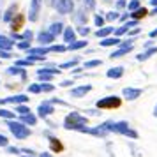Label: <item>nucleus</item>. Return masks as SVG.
<instances>
[{"label": "nucleus", "mask_w": 157, "mask_h": 157, "mask_svg": "<svg viewBox=\"0 0 157 157\" xmlns=\"http://www.w3.org/2000/svg\"><path fill=\"white\" fill-rule=\"evenodd\" d=\"M102 127L106 129L108 132H117V134H124V136H129V138H132L136 140L138 138V132L132 131V129L129 127L127 122H113V120H108L104 124H101Z\"/></svg>", "instance_id": "f257e3e1"}, {"label": "nucleus", "mask_w": 157, "mask_h": 157, "mask_svg": "<svg viewBox=\"0 0 157 157\" xmlns=\"http://www.w3.org/2000/svg\"><path fill=\"white\" fill-rule=\"evenodd\" d=\"M86 122H88V118H86L85 115L78 113V111H71L65 117L64 129H67V131H79L83 125H86Z\"/></svg>", "instance_id": "f03ea898"}, {"label": "nucleus", "mask_w": 157, "mask_h": 157, "mask_svg": "<svg viewBox=\"0 0 157 157\" xmlns=\"http://www.w3.org/2000/svg\"><path fill=\"white\" fill-rule=\"evenodd\" d=\"M7 127H9V131L13 132V136H14L16 140H25V138H29L30 136V129L27 127L21 120L16 122L14 118H13V120L7 122Z\"/></svg>", "instance_id": "7ed1b4c3"}, {"label": "nucleus", "mask_w": 157, "mask_h": 157, "mask_svg": "<svg viewBox=\"0 0 157 157\" xmlns=\"http://www.w3.org/2000/svg\"><path fill=\"white\" fill-rule=\"evenodd\" d=\"M95 106L99 109H113V108H120L122 106V99L118 95H108V97H102V99L97 101Z\"/></svg>", "instance_id": "20e7f679"}, {"label": "nucleus", "mask_w": 157, "mask_h": 157, "mask_svg": "<svg viewBox=\"0 0 157 157\" xmlns=\"http://www.w3.org/2000/svg\"><path fill=\"white\" fill-rule=\"evenodd\" d=\"M50 6L57 9L60 14H71L74 11V2L72 0H50Z\"/></svg>", "instance_id": "39448f33"}, {"label": "nucleus", "mask_w": 157, "mask_h": 157, "mask_svg": "<svg viewBox=\"0 0 157 157\" xmlns=\"http://www.w3.org/2000/svg\"><path fill=\"white\" fill-rule=\"evenodd\" d=\"M41 6H43V0H30V7H29V21L36 23L39 20V11H41Z\"/></svg>", "instance_id": "423d86ee"}, {"label": "nucleus", "mask_w": 157, "mask_h": 157, "mask_svg": "<svg viewBox=\"0 0 157 157\" xmlns=\"http://www.w3.org/2000/svg\"><path fill=\"white\" fill-rule=\"evenodd\" d=\"M55 113V108H53V102L51 101H44V102H41L39 104V108H37V115L41 117V118H48L50 115Z\"/></svg>", "instance_id": "0eeeda50"}, {"label": "nucleus", "mask_w": 157, "mask_h": 157, "mask_svg": "<svg viewBox=\"0 0 157 157\" xmlns=\"http://www.w3.org/2000/svg\"><path fill=\"white\" fill-rule=\"evenodd\" d=\"M53 41H55V36H53L51 32H48V30H46V32L41 30V32L37 34V43L41 44V46H50V44H53Z\"/></svg>", "instance_id": "6e6552de"}, {"label": "nucleus", "mask_w": 157, "mask_h": 157, "mask_svg": "<svg viewBox=\"0 0 157 157\" xmlns=\"http://www.w3.org/2000/svg\"><path fill=\"white\" fill-rule=\"evenodd\" d=\"M92 90V85H81V86H76V88H72L71 90V97H74V99H79V97H85L86 94Z\"/></svg>", "instance_id": "1a4fd4ad"}, {"label": "nucleus", "mask_w": 157, "mask_h": 157, "mask_svg": "<svg viewBox=\"0 0 157 157\" xmlns=\"http://www.w3.org/2000/svg\"><path fill=\"white\" fill-rule=\"evenodd\" d=\"M50 53V48L48 46H39V48H29L27 50V57H46Z\"/></svg>", "instance_id": "9d476101"}, {"label": "nucleus", "mask_w": 157, "mask_h": 157, "mask_svg": "<svg viewBox=\"0 0 157 157\" xmlns=\"http://www.w3.org/2000/svg\"><path fill=\"white\" fill-rule=\"evenodd\" d=\"M25 20H27V16H25V14H20V13H18V14H16L14 18L11 20V30H13V32H16V30H20V29L23 27V23H25Z\"/></svg>", "instance_id": "9b49d317"}, {"label": "nucleus", "mask_w": 157, "mask_h": 157, "mask_svg": "<svg viewBox=\"0 0 157 157\" xmlns=\"http://www.w3.org/2000/svg\"><path fill=\"white\" fill-rule=\"evenodd\" d=\"M122 95H124L127 101H134V99H138V97L141 95V90H140V88H131V86H127V88H124Z\"/></svg>", "instance_id": "f8f14e48"}, {"label": "nucleus", "mask_w": 157, "mask_h": 157, "mask_svg": "<svg viewBox=\"0 0 157 157\" xmlns=\"http://www.w3.org/2000/svg\"><path fill=\"white\" fill-rule=\"evenodd\" d=\"M6 104H21V102H29V97L25 94H18V95H11V97H6Z\"/></svg>", "instance_id": "ddd939ff"}, {"label": "nucleus", "mask_w": 157, "mask_h": 157, "mask_svg": "<svg viewBox=\"0 0 157 157\" xmlns=\"http://www.w3.org/2000/svg\"><path fill=\"white\" fill-rule=\"evenodd\" d=\"M62 36H64V43H72V41H76V30L72 29V27H64V32H62Z\"/></svg>", "instance_id": "4468645a"}, {"label": "nucleus", "mask_w": 157, "mask_h": 157, "mask_svg": "<svg viewBox=\"0 0 157 157\" xmlns=\"http://www.w3.org/2000/svg\"><path fill=\"white\" fill-rule=\"evenodd\" d=\"M155 53H157V46H150V48H147V51L136 55V58H138L140 62H145V60H148V58L152 57V55H155Z\"/></svg>", "instance_id": "2eb2a0df"}, {"label": "nucleus", "mask_w": 157, "mask_h": 157, "mask_svg": "<svg viewBox=\"0 0 157 157\" xmlns=\"http://www.w3.org/2000/svg\"><path fill=\"white\" fill-rule=\"evenodd\" d=\"M131 51H132V44H129V46H120L117 51H113V53L109 55V58H120V57H124V55L131 53Z\"/></svg>", "instance_id": "dca6fc26"}, {"label": "nucleus", "mask_w": 157, "mask_h": 157, "mask_svg": "<svg viewBox=\"0 0 157 157\" xmlns=\"http://www.w3.org/2000/svg\"><path fill=\"white\" fill-rule=\"evenodd\" d=\"M16 11H18V4H13V6H9V9L6 11V14L2 16V20H4L6 23H11V20H13V18L18 14Z\"/></svg>", "instance_id": "f3484780"}, {"label": "nucleus", "mask_w": 157, "mask_h": 157, "mask_svg": "<svg viewBox=\"0 0 157 157\" xmlns=\"http://www.w3.org/2000/svg\"><path fill=\"white\" fill-rule=\"evenodd\" d=\"M20 117H21L20 120H21L25 125H36V124H37V117L32 113V111H29V113H23V115H20Z\"/></svg>", "instance_id": "a211bd4d"}, {"label": "nucleus", "mask_w": 157, "mask_h": 157, "mask_svg": "<svg viewBox=\"0 0 157 157\" xmlns=\"http://www.w3.org/2000/svg\"><path fill=\"white\" fill-rule=\"evenodd\" d=\"M122 41H120V37H104V39H102V41H101V46H102V48H109V46H118V44H120Z\"/></svg>", "instance_id": "6ab92c4d"}, {"label": "nucleus", "mask_w": 157, "mask_h": 157, "mask_svg": "<svg viewBox=\"0 0 157 157\" xmlns=\"http://www.w3.org/2000/svg\"><path fill=\"white\" fill-rule=\"evenodd\" d=\"M106 76L108 78H111V79L122 78V76H124V67H111V69H108Z\"/></svg>", "instance_id": "aec40b11"}, {"label": "nucleus", "mask_w": 157, "mask_h": 157, "mask_svg": "<svg viewBox=\"0 0 157 157\" xmlns=\"http://www.w3.org/2000/svg\"><path fill=\"white\" fill-rule=\"evenodd\" d=\"M14 46V41L11 39V37H7V36H0V50H6V51H9L11 48Z\"/></svg>", "instance_id": "412c9836"}, {"label": "nucleus", "mask_w": 157, "mask_h": 157, "mask_svg": "<svg viewBox=\"0 0 157 157\" xmlns=\"http://www.w3.org/2000/svg\"><path fill=\"white\" fill-rule=\"evenodd\" d=\"M48 32H51V34H53L55 37L60 36V34L64 32V23H62V21H55V23H51L50 29H48Z\"/></svg>", "instance_id": "4be33fe9"}, {"label": "nucleus", "mask_w": 157, "mask_h": 157, "mask_svg": "<svg viewBox=\"0 0 157 157\" xmlns=\"http://www.w3.org/2000/svg\"><path fill=\"white\" fill-rule=\"evenodd\" d=\"M7 74H11V76H16V74H21L23 81H27V71H25V69H21L20 65H13V67H9V69H7Z\"/></svg>", "instance_id": "5701e85b"}, {"label": "nucleus", "mask_w": 157, "mask_h": 157, "mask_svg": "<svg viewBox=\"0 0 157 157\" xmlns=\"http://www.w3.org/2000/svg\"><path fill=\"white\" fill-rule=\"evenodd\" d=\"M145 16H148V9H145V7H138L136 11L131 13V18H132V20H138V21L143 20Z\"/></svg>", "instance_id": "b1692460"}, {"label": "nucleus", "mask_w": 157, "mask_h": 157, "mask_svg": "<svg viewBox=\"0 0 157 157\" xmlns=\"http://www.w3.org/2000/svg\"><path fill=\"white\" fill-rule=\"evenodd\" d=\"M113 32H115V29H113V27H101V29H97V32H95V36H97V37H101V39H104V37L111 36Z\"/></svg>", "instance_id": "393cba45"}, {"label": "nucleus", "mask_w": 157, "mask_h": 157, "mask_svg": "<svg viewBox=\"0 0 157 157\" xmlns=\"http://www.w3.org/2000/svg\"><path fill=\"white\" fill-rule=\"evenodd\" d=\"M86 44H88V41H72V43L67 44V50L69 51H74V50H81V48H85Z\"/></svg>", "instance_id": "a878e982"}, {"label": "nucleus", "mask_w": 157, "mask_h": 157, "mask_svg": "<svg viewBox=\"0 0 157 157\" xmlns=\"http://www.w3.org/2000/svg\"><path fill=\"white\" fill-rule=\"evenodd\" d=\"M50 147H51V150H53V152H57V154L64 150V145L60 143V140L53 138V136H50Z\"/></svg>", "instance_id": "bb28decb"}, {"label": "nucleus", "mask_w": 157, "mask_h": 157, "mask_svg": "<svg viewBox=\"0 0 157 157\" xmlns=\"http://www.w3.org/2000/svg\"><path fill=\"white\" fill-rule=\"evenodd\" d=\"M37 78L41 79V81H51V79L55 78V74L44 71V69H37Z\"/></svg>", "instance_id": "cd10ccee"}, {"label": "nucleus", "mask_w": 157, "mask_h": 157, "mask_svg": "<svg viewBox=\"0 0 157 157\" xmlns=\"http://www.w3.org/2000/svg\"><path fill=\"white\" fill-rule=\"evenodd\" d=\"M48 48H50V53H51V51H53V53H64V51L67 50V46H65V44H50Z\"/></svg>", "instance_id": "c85d7f7f"}, {"label": "nucleus", "mask_w": 157, "mask_h": 157, "mask_svg": "<svg viewBox=\"0 0 157 157\" xmlns=\"http://www.w3.org/2000/svg\"><path fill=\"white\" fill-rule=\"evenodd\" d=\"M79 58H72V60H67V62H64V64L58 65V69H71V67H74V65H78Z\"/></svg>", "instance_id": "c756f323"}, {"label": "nucleus", "mask_w": 157, "mask_h": 157, "mask_svg": "<svg viewBox=\"0 0 157 157\" xmlns=\"http://www.w3.org/2000/svg\"><path fill=\"white\" fill-rule=\"evenodd\" d=\"M0 118L13 120V118H14V111H9V109H6V108H0Z\"/></svg>", "instance_id": "7c9ffc66"}, {"label": "nucleus", "mask_w": 157, "mask_h": 157, "mask_svg": "<svg viewBox=\"0 0 157 157\" xmlns=\"http://www.w3.org/2000/svg\"><path fill=\"white\" fill-rule=\"evenodd\" d=\"M138 7H141V2H140V0H131V2H127V11L129 13L136 11Z\"/></svg>", "instance_id": "2f4dec72"}, {"label": "nucleus", "mask_w": 157, "mask_h": 157, "mask_svg": "<svg viewBox=\"0 0 157 157\" xmlns=\"http://www.w3.org/2000/svg\"><path fill=\"white\" fill-rule=\"evenodd\" d=\"M129 30H131V29L127 27V23H124L122 27H118V29H115V36H117V37H120V36H124V34H127Z\"/></svg>", "instance_id": "473e14b6"}, {"label": "nucleus", "mask_w": 157, "mask_h": 157, "mask_svg": "<svg viewBox=\"0 0 157 157\" xmlns=\"http://www.w3.org/2000/svg\"><path fill=\"white\" fill-rule=\"evenodd\" d=\"M118 16H120V13H117V11H109V13H106L104 20H106V21H115V20H118Z\"/></svg>", "instance_id": "72a5a7b5"}, {"label": "nucleus", "mask_w": 157, "mask_h": 157, "mask_svg": "<svg viewBox=\"0 0 157 157\" xmlns=\"http://www.w3.org/2000/svg\"><path fill=\"white\" fill-rule=\"evenodd\" d=\"M55 90V86L51 85L50 81H43L41 83V92H53Z\"/></svg>", "instance_id": "f704fd0d"}, {"label": "nucleus", "mask_w": 157, "mask_h": 157, "mask_svg": "<svg viewBox=\"0 0 157 157\" xmlns=\"http://www.w3.org/2000/svg\"><path fill=\"white\" fill-rule=\"evenodd\" d=\"M101 64H102L101 60H88V62H85L83 69H92V67H99Z\"/></svg>", "instance_id": "c9c22d12"}, {"label": "nucleus", "mask_w": 157, "mask_h": 157, "mask_svg": "<svg viewBox=\"0 0 157 157\" xmlns=\"http://www.w3.org/2000/svg\"><path fill=\"white\" fill-rule=\"evenodd\" d=\"M76 21H78L79 25H85V23H86V14H85V11H78V14H76Z\"/></svg>", "instance_id": "e433bc0d"}, {"label": "nucleus", "mask_w": 157, "mask_h": 157, "mask_svg": "<svg viewBox=\"0 0 157 157\" xmlns=\"http://www.w3.org/2000/svg\"><path fill=\"white\" fill-rule=\"evenodd\" d=\"M104 21H106V20H104V16H101V14H95L94 16V23H95V27H104Z\"/></svg>", "instance_id": "4c0bfd02"}, {"label": "nucleus", "mask_w": 157, "mask_h": 157, "mask_svg": "<svg viewBox=\"0 0 157 157\" xmlns=\"http://www.w3.org/2000/svg\"><path fill=\"white\" fill-rule=\"evenodd\" d=\"M29 111H30V108L25 106V102H21V104H16V113L23 115V113H29Z\"/></svg>", "instance_id": "58836bf2"}, {"label": "nucleus", "mask_w": 157, "mask_h": 157, "mask_svg": "<svg viewBox=\"0 0 157 157\" xmlns=\"http://www.w3.org/2000/svg\"><path fill=\"white\" fill-rule=\"evenodd\" d=\"M29 92L30 94H39L41 92V83H34V85L29 86Z\"/></svg>", "instance_id": "ea45409f"}, {"label": "nucleus", "mask_w": 157, "mask_h": 157, "mask_svg": "<svg viewBox=\"0 0 157 157\" xmlns=\"http://www.w3.org/2000/svg\"><path fill=\"white\" fill-rule=\"evenodd\" d=\"M30 43H32V41L21 39V43H18V48H20V50H29V48H30Z\"/></svg>", "instance_id": "a19ab883"}, {"label": "nucleus", "mask_w": 157, "mask_h": 157, "mask_svg": "<svg viewBox=\"0 0 157 157\" xmlns=\"http://www.w3.org/2000/svg\"><path fill=\"white\" fill-rule=\"evenodd\" d=\"M78 34H81V36H88V34H90V29H88V27H85V25H79L78 27Z\"/></svg>", "instance_id": "79ce46f5"}, {"label": "nucleus", "mask_w": 157, "mask_h": 157, "mask_svg": "<svg viewBox=\"0 0 157 157\" xmlns=\"http://www.w3.org/2000/svg\"><path fill=\"white\" fill-rule=\"evenodd\" d=\"M21 36H23V39H27V41H32V39H34V32H32V30H25Z\"/></svg>", "instance_id": "37998d69"}, {"label": "nucleus", "mask_w": 157, "mask_h": 157, "mask_svg": "<svg viewBox=\"0 0 157 157\" xmlns=\"http://www.w3.org/2000/svg\"><path fill=\"white\" fill-rule=\"evenodd\" d=\"M83 2H85V7H88V9H95V4H97V2H95V0H83Z\"/></svg>", "instance_id": "c03bdc74"}, {"label": "nucleus", "mask_w": 157, "mask_h": 157, "mask_svg": "<svg viewBox=\"0 0 157 157\" xmlns=\"http://www.w3.org/2000/svg\"><path fill=\"white\" fill-rule=\"evenodd\" d=\"M6 148H7V154H13V155H16V154H20V152H21V150L20 148H16V147H6Z\"/></svg>", "instance_id": "a18cd8bd"}, {"label": "nucleus", "mask_w": 157, "mask_h": 157, "mask_svg": "<svg viewBox=\"0 0 157 157\" xmlns=\"http://www.w3.org/2000/svg\"><path fill=\"white\" fill-rule=\"evenodd\" d=\"M127 7V0H117V9Z\"/></svg>", "instance_id": "49530a36"}, {"label": "nucleus", "mask_w": 157, "mask_h": 157, "mask_svg": "<svg viewBox=\"0 0 157 157\" xmlns=\"http://www.w3.org/2000/svg\"><path fill=\"white\" fill-rule=\"evenodd\" d=\"M129 18H131V13H124V14H120V16H118V20H120L122 23H125V21L129 20Z\"/></svg>", "instance_id": "de8ad7c7"}, {"label": "nucleus", "mask_w": 157, "mask_h": 157, "mask_svg": "<svg viewBox=\"0 0 157 157\" xmlns=\"http://www.w3.org/2000/svg\"><path fill=\"white\" fill-rule=\"evenodd\" d=\"M7 145H9V140L4 134H0V147H7Z\"/></svg>", "instance_id": "09e8293b"}, {"label": "nucleus", "mask_w": 157, "mask_h": 157, "mask_svg": "<svg viewBox=\"0 0 157 157\" xmlns=\"http://www.w3.org/2000/svg\"><path fill=\"white\" fill-rule=\"evenodd\" d=\"M13 55L9 53V51H6V50H0V58H11Z\"/></svg>", "instance_id": "8fccbe9b"}, {"label": "nucleus", "mask_w": 157, "mask_h": 157, "mask_svg": "<svg viewBox=\"0 0 157 157\" xmlns=\"http://www.w3.org/2000/svg\"><path fill=\"white\" fill-rule=\"evenodd\" d=\"M11 39H13V41H21L23 36H21V34H16V32H13V34H11Z\"/></svg>", "instance_id": "3c124183"}, {"label": "nucleus", "mask_w": 157, "mask_h": 157, "mask_svg": "<svg viewBox=\"0 0 157 157\" xmlns=\"http://www.w3.org/2000/svg\"><path fill=\"white\" fill-rule=\"evenodd\" d=\"M140 32H141V30H140V29H134V30H129L127 34H129V36H138Z\"/></svg>", "instance_id": "603ef678"}, {"label": "nucleus", "mask_w": 157, "mask_h": 157, "mask_svg": "<svg viewBox=\"0 0 157 157\" xmlns=\"http://www.w3.org/2000/svg\"><path fill=\"white\" fill-rule=\"evenodd\" d=\"M71 79H65V81H62V83H60V86H71Z\"/></svg>", "instance_id": "864d4df0"}, {"label": "nucleus", "mask_w": 157, "mask_h": 157, "mask_svg": "<svg viewBox=\"0 0 157 157\" xmlns=\"http://www.w3.org/2000/svg\"><path fill=\"white\" fill-rule=\"evenodd\" d=\"M150 37H152V39H154V37H157V29H154L152 32H150Z\"/></svg>", "instance_id": "5fc2aeb1"}, {"label": "nucleus", "mask_w": 157, "mask_h": 157, "mask_svg": "<svg viewBox=\"0 0 157 157\" xmlns=\"http://www.w3.org/2000/svg\"><path fill=\"white\" fill-rule=\"evenodd\" d=\"M39 157H53L51 154H46V152H43V154H39Z\"/></svg>", "instance_id": "6e6d98bb"}, {"label": "nucleus", "mask_w": 157, "mask_h": 157, "mask_svg": "<svg viewBox=\"0 0 157 157\" xmlns=\"http://www.w3.org/2000/svg\"><path fill=\"white\" fill-rule=\"evenodd\" d=\"M148 14H152V16H155V14H157V6H155L154 9H152V13H148Z\"/></svg>", "instance_id": "4d7b16f0"}, {"label": "nucleus", "mask_w": 157, "mask_h": 157, "mask_svg": "<svg viewBox=\"0 0 157 157\" xmlns=\"http://www.w3.org/2000/svg\"><path fill=\"white\" fill-rule=\"evenodd\" d=\"M150 4H152V6L155 7V6H157V0H150Z\"/></svg>", "instance_id": "13d9d810"}, {"label": "nucleus", "mask_w": 157, "mask_h": 157, "mask_svg": "<svg viewBox=\"0 0 157 157\" xmlns=\"http://www.w3.org/2000/svg\"><path fill=\"white\" fill-rule=\"evenodd\" d=\"M154 117H157V104H155V108H154Z\"/></svg>", "instance_id": "bf43d9fd"}, {"label": "nucleus", "mask_w": 157, "mask_h": 157, "mask_svg": "<svg viewBox=\"0 0 157 157\" xmlns=\"http://www.w3.org/2000/svg\"><path fill=\"white\" fill-rule=\"evenodd\" d=\"M102 2H106V4H108V2H111V0H102Z\"/></svg>", "instance_id": "052dcab7"}, {"label": "nucleus", "mask_w": 157, "mask_h": 157, "mask_svg": "<svg viewBox=\"0 0 157 157\" xmlns=\"http://www.w3.org/2000/svg\"><path fill=\"white\" fill-rule=\"evenodd\" d=\"M23 157H30V155H23Z\"/></svg>", "instance_id": "680f3d73"}]
</instances>
